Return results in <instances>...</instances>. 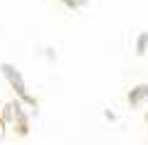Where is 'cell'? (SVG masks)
<instances>
[{"label":"cell","mask_w":148,"mask_h":145,"mask_svg":"<svg viewBox=\"0 0 148 145\" xmlns=\"http://www.w3.org/2000/svg\"><path fill=\"white\" fill-rule=\"evenodd\" d=\"M63 3L68 5V7H73V10H75V7H80V5H85V0H63Z\"/></svg>","instance_id":"obj_1"},{"label":"cell","mask_w":148,"mask_h":145,"mask_svg":"<svg viewBox=\"0 0 148 145\" xmlns=\"http://www.w3.org/2000/svg\"><path fill=\"white\" fill-rule=\"evenodd\" d=\"M146 119H148V116H146Z\"/></svg>","instance_id":"obj_2"}]
</instances>
